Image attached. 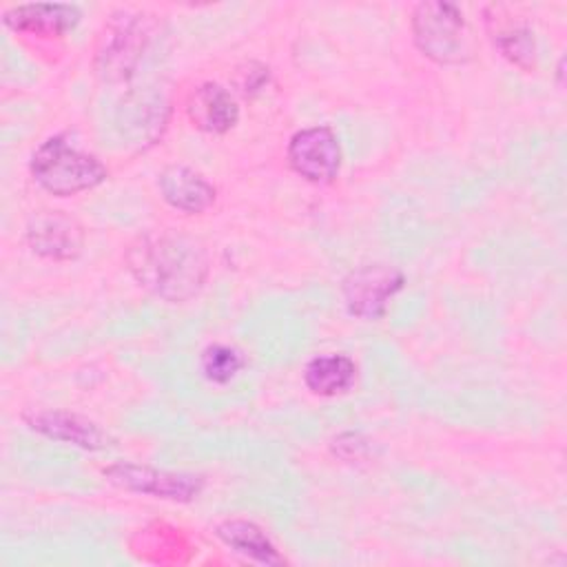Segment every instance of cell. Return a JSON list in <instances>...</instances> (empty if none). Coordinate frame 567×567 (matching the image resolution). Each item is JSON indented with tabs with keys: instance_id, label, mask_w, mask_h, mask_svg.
<instances>
[{
	"instance_id": "ac0fdd59",
	"label": "cell",
	"mask_w": 567,
	"mask_h": 567,
	"mask_svg": "<svg viewBox=\"0 0 567 567\" xmlns=\"http://www.w3.org/2000/svg\"><path fill=\"white\" fill-rule=\"evenodd\" d=\"M332 452L348 463L363 461L370 454V441L359 432H343L332 439Z\"/></svg>"
},
{
	"instance_id": "9c48e42d",
	"label": "cell",
	"mask_w": 567,
	"mask_h": 567,
	"mask_svg": "<svg viewBox=\"0 0 567 567\" xmlns=\"http://www.w3.org/2000/svg\"><path fill=\"white\" fill-rule=\"evenodd\" d=\"M20 419L31 432L84 452H104L115 445L111 432H106L97 421L64 408H29Z\"/></svg>"
},
{
	"instance_id": "6da1fadb",
	"label": "cell",
	"mask_w": 567,
	"mask_h": 567,
	"mask_svg": "<svg viewBox=\"0 0 567 567\" xmlns=\"http://www.w3.org/2000/svg\"><path fill=\"white\" fill-rule=\"evenodd\" d=\"M124 264L142 290L166 303L195 299L210 275L206 244L175 228L137 235L124 250Z\"/></svg>"
},
{
	"instance_id": "2e32d148",
	"label": "cell",
	"mask_w": 567,
	"mask_h": 567,
	"mask_svg": "<svg viewBox=\"0 0 567 567\" xmlns=\"http://www.w3.org/2000/svg\"><path fill=\"white\" fill-rule=\"evenodd\" d=\"M301 379L315 396H341L354 388L357 363L343 352L317 354L303 365Z\"/></svg>"
},
{
	"instance_id": "277c9868",
	"label": "cell",
	"mask_w": 567,
	"mask_h": 567,
	"mask_svg": "<svg viewBox=\"0 0 567 567\" xmlns=\"http://www.w3.org/2000/svg\"><path fill=\"white\" fill-rule=\"evenodd\" d=\"M102 476L117 489L142 494L168 503H193L202 496L206 478L195 472L166 470L137 461H113L102 467Z\"/></svg>"
},
{
	"instance_id": "ba28073f",
	"label": "cell",
	"mask_w": 567,
	"mask_h": 567,
	"mask_svg": "<svg viewBox=\"0 0 567 567\" xmlns=\"http://www.w3.org/2000/svg\"><path fill=\"white\" fill-rule=\"evenodd\" d=\"M24 239L33 255L58 264L80 259L86 246L82 224L73 215L55 208L33 210L24 226Z\"/></svg>"
},
{
	"instance_id": "52a82bcc",
	"label": "cell",
	"mask_w": 567,
	"mask_h": 567,
	"mask_svg": "<svg viewBox=\"0 0 567 567\" xmlns=\"http://www.w3.org/2000/svg\"><path fill=\"white\" fill-rule=\"evenodd\" d=\"M286 159L301 179L323 186L339 177L343 151L332 126L315 124L292 133L286 146Z\"/></svg>"
},
{
	"instance_id": "8992f818",
	"label": "cell",
	"mask_w": 567,
	"mask_h": 567,
	"mask_svg": "<svg viewBox=\"0 0 567 567\" xmlns=\"http://www.w3.org/2000/svg\"><path fill=\"white\" fill-rule=\"evenodd\" d=\"M405 275L401 268L372 261L348 270L341 279L346 312L361 321H379L388 315L390 301L403 290Z\"/></svg>"
},
{
	"instance_id": "5bb4252c",
	"label": "cell",
	"mask_w": 567,
	"mask_h": 567,
	"mask_svg": "<svg viewBox=\"0 0 567 567\" xmlns=\"http://www.w3.org/2000/svg\"><path fill=\"white\" fill-rule=\"evenodd\" d=\"M485 27L494 42V49L516 69L534 71L538 62V47L529 24L514 20L505 7L489 4L485 9Z\"/></svg>"
},
{
	"instance_id": "7c38bea8",
	"label": "cell",
	"mask_w": 567,
	"mask_h": 567,
	"mask_svg": "<svg viewBox=\"0 0 567 567\" xmlns=\"http://www.w3.org/2000/svg\"><path fill=\"white\" fill-rule=\"evenodd\" d=\"M188 122L208 135H224L239 122V104L219 82H202L186 97Z\"/></svg>"
},
{
	"instance_id": "8fae6325",
	"label": "cell",
	"mask_w": 567,
	"mask_h": 567,
	"mask_svg": "<svg viewBox=\"0 0 567 567\" xmlns=\"http://www.w3.org/2000/svg\"><path fill=\"white\" fill-rule=\"evenodd\" d=\"M82 20V9L71 2H22L2 11V24L22 35L55 40L71 33Z\"/></svg>"
},
{
	"instance_id": "30bf717a",
	"label": "cell",
	"mask_w": 567,
	"mask_h": 567,
	"mask_svg": "<svg viewBox=\"0 0 567 567\" xmlns=\"http://www.w3.org/2000/svg\"><path fill=\"white\" fill-rule=\"evenodd\" d=\"M168 122V102L153 89L126 93L115 109V128L133 146H151Z\"/></svg>"
},
{
	"instance_id": "5b68a950",
	"label": "cell",
	"mask_w": 567,
	"mask_h": 567,
	"mask_svg": "<svg viewBox=\"0 0 567 567\" xmlns=\"http://www.w3.org/2000/svg\"><path fill=\"white\" fill-rule=\"evenodd\" d=\"M153 38V22L144 13H122L113 18L95 53V73L109 84L128 82L148 49Z\"/></svg>"
},
{
	"instance_id": "4fadbf2b",
	"label": "cell",
	"mask_w": 567,
	"mask_h": 567,
	"mask_svg": "<svg viewBox=\"0 0 567 567\" xmlns=\"http://www.w3.org/2000/svg\"><path fill=\"white\" fill-rule=\"evenodd\" d=\"M157 188L162 199L184 215H202L217 199L213 182L186 164L164 166L157 175Z\"/></svg>"
},
{
	"instance_id": "e0dca14e",
	"label": "cell",
	"mask_w": 567,
	"mask_h": 567,
	"mask_svg": "<svg viewBox=\"0 0 567 567\" xmlns=\"http://www.w3.org/2000/svg\"><path fill=\"white\" fill-rule=\"evenodd\" d=\"M246 368V357L237 346L210 343L199 354V372L213 385H228Z\"/></svg>"
},
{
	"instance_id": "9a60e30c",
	"label": "cell",
	"mask_w": 567,
	"mask_h": 567,
	"mask_svg": "<svg viewBox=\"0 0 567 567\" xmlns=\"http://www.w3.org/2000/svg\"><path fill=\"white\" fill-rule=\"evenodd\" d=\"M219 543H224L230 551L244 556L250 563L257 565H284L286 558L279 554L270 536L259 527L255 520L235 516L224 518L215 525V532Z\"/></svg>"
},
{
	"instance_id": "3957f363",
	"label": "cell",
	"mask_w": 567,
	"mask_h": 567,
	"mask_svg": "<svg viewBox=\"0 0 567 567\" xmlns=\"http://www.w3.org/2000/svg\"><path fill=\"white\" fill-rule=\"evenodd\" d=\"M33 182L53 197H73L106 182V164L89 151L73 146L66 135H51L40 142L29 159Z\"/></svg>"
},
{
	"instance_id": "7a4b0ae2",
	"label": "cell",
	"mask_w": 567,
	"mask_h": 567,
	"mask_svg": "<svg viewBox=\"0 0 567 567\" xmlns=\"http://www.w3.org/2000/svg\"><path fill=\"white\" fill-rule=\"evenodd\" d=\"M414 47L441 66H461L476 55V35L463 9L445 0H423L410 16Z\"/></svg>"
}]
</instances>
